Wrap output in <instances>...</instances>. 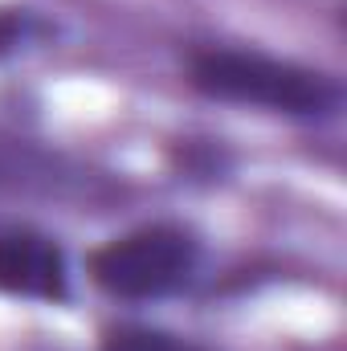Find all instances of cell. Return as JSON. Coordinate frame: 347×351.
I'll return each instance as SVG.
<instances>
[{
  "mask_svg": "<svg viewBox=\"0 0 347 351\" xmlns=\"http://www.w3.org/2000/svg\"><path fill=\"white\" fill-rule=\"evenodd\" d=\"M188 86L213 102L254 106L265 114L323 123L344 106V82L327 70L274 58L261 49H192L188 53Z\"/></svg>",
  "mask_w": 347,
  "mask_h": 351,
  "instance_id": "1",
  "label": "cell"
},
{
  "mask_svg": "<svg viewBox=\"0 0 347 351\" xmlns=\"http://www.w3.org/2000/svg\"><path fill=\"white\" fill-rule=\"evenodd\" d=\"M86 265L102 294L119 302H160L192 286L200 269V237L188 225L152 221L98 245Z\"/></svg>",
  "mask_w": 347,
  "mask_h": 351,
  "instance_id": "2",
  "label": "cell"
},
{
  "mask_svg": "<svg viewBox=\"0 0 347 351\" xmlns=\"http://www.w3.org/2000/svg\"><path fill=\"white\" fill-rule=\"evenodd\" d=\"M0 192L58 204H110L119 188L62 152L25 139H0Z\"/></svg>",
  "mask_w": 347,
  "mask_h": 351,
  "instance_id": "3",
  "label": "cell"
},
{
  "mask_svg": "<svg viewBox=\"0 0 347 351\" xmlns=\"http://www.w3.org/2000/svg\"><path fill=\"white\" fill-rule=\"evenodd\" d=\"M0 290L29 302L70 298V258L58 237L25 221H0Z\"/></svg>",
  "mask_w": 347,
  "mask_h": 351,
  "instance_id": "4",
  "label": "cell"
},
{
  "mask_svg": "<svg viewBox=\"0 0 347 351\" xmlns=\"http://www.w3.org/2000/svg\"><path fill=\"white\" fill-rule=\"evenodd\" d=\"M102 351H208L196 339H184L176 331L164 327H139V323H123V327H110Z\"/></svg>",
  "mask_w": 347,
  "mask_h": 351,
  "instance_id": "5",
  "label": "cell"
},
{
  "mask_svg": "<svg viewBox=\"0 0 347 351\" xmlns=\"http://www.w3.org/2000/svg\"><path fill=\"white\" fill-rule=\"evenodd\" d=\"M172 160L188 180H221L225 176V152L208 139H180L172 147Z\"/></svg>",
  "mask_w": 347,
  "mask_h": 351,
  "instance_id": "6",
  "label": "cell"
},
{
  "mask_svg": "<svg viewBox=\"0 0 347 351\" xmlns=\"http://www.w3.org/2000/svg\"><path fill=\"white\" fill-rule=\"evenodd\" d=\"M37 37H45V25L29 8H4L0 4V62L12 58V53H21Z\"/></svg>",
  "mask_w": 347,
  "mask_h": 351,
  "instance_id": "7",
  "label": "cell"
}]
</instances>
